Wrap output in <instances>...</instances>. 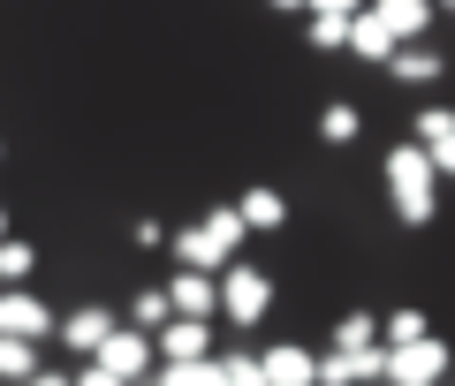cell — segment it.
I'll use <instances>...</instances> for the list:
<instances>
[{"label":"cell","instance_id":"cell-1","mask_svg":"<svg viewBox=\"0 0 455 386\" xmlns=\"http://www.w3.org/2000/svg\"><path fill=\"white\" fill-rule=\"evenodd\" d=\"M387 205H395V220H403V227H425V220H433V205H440V167H433V152H425V145H395V152H387Z\"/></svg>","mask_w":455,"mask_h":386},{"label":"cell","instance_id":"cell-2","mask_svg":"<svg viewBox=\"0 0 455 386\" xmlns=\"http://www.w3.org/2000/svg\"><path fill=\"white\" fill-rule=\"evenodd\" d=\"M243 235H251L243 205H220V212H205L197 227H182L175 250H182V265H197V273H228V265H235V250H243Z\"/></svg>","mask_w":455,"mask_h":386},{"label":"cell","instance_id":"cell-3","mask_svg":"<svg viewBox=\"0 0 455 386\" xmlns=\"http://www.w3.org/2000/svg\"><path fill=\"white\" fill-rule=\"evenodd\" d=\"M220 311L235 326H259L266 311H274V280H266L259 265H228V273H220Z\"/></svg>","mask_w":455,"mask_h":386},{"label":"cell","instance_id":"cell-4","mask_svg":"<svg viewBox=\"0 0 455 386\" xmlns=\"http://www.w3.org/2000/svg\"><path fill=\"white\" fill-rule=\"evenodd\" d=\"M448 379V341H403V349H387V386H440Z\"/></svg>","mask_w":455,"mask_h":386},{"label":"cell","instance_id":"cell-5","mask_svg":"<svg viewBox=\"0 0 455 386\" xmlns=\"http://www.w3.org/2000/svg\"><path fill=\"white\" fill-rule=\"evenodd\" d=\"M99 364H107L114 379H130V386H137L152 364H160V334H145V326H114L107 349H99Z\"/></svg>","mask_w":455,"mask_h":386},{"label":"cell","instance_id":"cell-6","mask_svg":"<svg viewBox=\"0 0 455 386\" xmlns=\"http://www.w3.org/2000/svg\"><path fill=\"white\" fill-rule=\"evenodd\" d=\"M0 334L46 341V334H53V311L38 303V295H23V280H8V288H0Z\"/></svg>","mask_w":455,"mask_h":386},{"label":"cell","instance_id":"cell-7","mask_svg":"<svg viewBox=\"0 0 455 386\" xmlns=\"http://www.w3.org/2000/svg\"><path fill=\"white\" fill-rule=\"evenodd\" d=\"M395 46H403V38L387 31L379 8H357V16H349V53H357V61H395Z\"/></svg>","mask_w":455,"mask_h":386},{"label":"cell","instance_id":"cell-8","mask_svg":"<svg viewBox=\"0 0 455 386\" xmlns=\"http://www.w3.org/2000/svg\"><path fill=\"white\" fill-rule=\"evenodd\" d=\"M167 295H175V319H212V311H220V273L182 265V280H175Z\"/></svg>","mask_w":455,"mask_h":386},{"label":"cell","instance_id":"cell-9","mask_svg":"<svg viewBox=\"0 0 455 386\" xmlns=\"http://www.w3.org/2000/svg\"><path fill=\"white\" fill-rule=\"evenodd\" d=\"M205 326H212V319H167V326H160V364H197V356L212 349Z\"/></svg>","mask_w":455,"mask_h":386},{"label":"cell","instance_id":"cell-10","mask_svg":"<svg viewBox=\"0 0 455 386\" xmlns=\"http://www.w3.org/2000/svg\"><path fill=\"white\" fill-rule=\"evenodd\" d=\"M107 334H114V311H99V303H84V311H68V319H61V341L76 356H99V349H107Z\"/></svg>","mask_w":455,"mask_h":386},{"label":"cell","instance_id":"cell-11","mask_svg":"<svg viewBox=\"0 0 455 386\" xmlns=\"http://www.w3.org/2000/svg\"><path fill=\"white\" fill-rule=\"evenodd\" d=\"M266 379L274 386H319V356H304V349H266Z\"/></svg>","mask_w":455,"mask_h":386},{"label":"cell","instance_id":"cell-12","mask_svg":"<svg viewBox=\"0 0 455 386\" xmlns=\"http://www.w3.org/2000/svg\"><path fill=\"white\" fill-rule=\"evenodd\" d=\"M372 8L387 16V31L403 38V46H410V38H425V23H433V0H372Z\"/></svg>","mask_w":455,"mask_h":386},{"label":"cell","instance_id":"cell-13","mask_svg":"<svg viewBox=\"0 0 455 386\" xmlns=\"http://www.w3.org/2000/svg\"><path fill=\"white\" fill-rule=\"evenodd\" d=\"M387 68H395V76H403V83H433V76H440V53L410 38V46H395V61H387Z\"/></svg>","mask_w":455,"mask_h":386},{"label":"cell","instance_id":"cell-14","mask_svg":"<svg viewBox=\"0 0 455 386\" xmlns=\"http://www.w3.org/2000/svg\"><path fill=\"white\" fill-rule=\"evenodd\" d=\"M160 386H228L220 356H197V364H160Z\"/></svg>","mask_w":455,"mask_h":386},{"label":"cell","instance_id":"cell-15","mask_svg":"<svg viewBox=\"0 0 455 386\" xmlns=\"http://www.w3.org/2000/svg\"><path fill=\"white\" fill-rule=\"evenodd\" d=\"M31 371H38L31 341H23V334H0V379H8V386H23V379H31Z\"/></svg>","mask_w":455,"mask_h":386},{"label":"cell","instance_id":"cell-16","mask_svg":"<svg viewBox=\"0 0 455 386\" xmlns=\"http://www.w3.org/2000/svg\"><path fill=\"white\" fill-rule=\"evenodd\" d=\"M167 319H175V295H167V288H145V295L130 303V326H145V334H160Z\"/></svg>","mask_w":455,"mask_h":386},{"label":"cell","instance_id":"cell-17","mask_svg":"<svg viewBox=\"0 0 455 386\" xmlns=\"http://www.w3.org/2000/svg\"><path fill=\"white\" fill-rule=\"evenodd\" d=\"M243 220H251V227H281V220H289L281 190H266V182H259V190H243Z\"/></svg>","mask_w":455,"mask_h":386},{"label":"cell","instance_id":"cell-18","mask_svg":"<svg viewBox=\"0 0 455 386\" xmlns=\"http://www.w3.org/2000/svg\"><path fill=\"white\" fill-rule=\"evenodd\" d=\"M341 356H349L357 386H387V341H372V349H341Z\"/></svg>","mask_w":455,"mask_h":386},{"label":"cell","instance_id":"cell-19","mask_svg":"<svg viewBox=\"0 0 455 386\" xmlns=\"http://www.w3.org/2000/svg\"><path fill=\"white\" fill-rule=\"evenodd\" d=\"M357 129H364V122H357V106H341V98H334V106L319 114V137H326V145H349Z\"/></svg>","mask_w":455,"mask_h":386},{"label":"cell","instance_id":"cell-20","mask_svg":"<svg viewBox=\"0 0 455 386\" xmlns=\"http://www.w3.org/2000/svg\"><path fill=\"white\" fill-rule=\"evenodd\" d=\"M311 46H319V53L349 46V16H326V8H311Z\"/></svg>","mask_w":455,"mask_h":386},{"label":"cell","instance_id":"cell-21","mask_svg":"<svg viewBox=\"0 0 455 386\" xmlns=\"http://www.w3.org/2000/svg\"><path fill=\"white\" fill-rule=\"evenodd\" d=\"M372 341H379L372 311H349V319H341V334H334V349H372Z\"/></svg>","mask_w":455,"mask_h":386},{"label":"cell","instance_id":"cell-22","mask_svg":"<svg viewBox=\"0 0 455 386\" xmlns=\"http://www.w3.org/2000/svg\"><path fill=\"white\" fill-rule=\"evenodd\" d=\"M220 379L228 386H266V356H220Z\"/></svg>","mask_w":455,"mask_h":386},{"label":"cell","instance_id":"cell-23","mask_svg":"<svg viewBox=\"0 0 455 386\" xmlns=\"http://www.w3.org/2000/svg\"><path fill=\"white\" fill-rule=\"evenodd\" d=\"M448 129H455V114H448V106H425V114H418V145L433 152L440 137H448Z\"/></svg>","mask_w":455,"mask_h":386},{"label":"cell","instance_id":"cell-24","mask_svg":"<svg viewBox=\"0 0 455 386\" xmlns=\"http://www.w3.org/2000/svg\"><path fill=\"white\" fill-rule=\"evenodd\" d=\"M0 280H31V242H0Z\"/></svg>","mask_w":455,"mask_h":386},{"label":"cell","instance_id":"cell-25","mask_svg":"<svg viewBox=\"0 0 455 386\" xmlns=\"http://www.w3.org/2000/svg\"><path fill=\"white\" fill-rule=\"evenodd\" d=\"M403 341H425V319H418V311H395V319H387V349H403Z\"/></svg>","mask_w":455,"mask_h":386},{"label":"cell","instance_id":"cell-26","mask_svg":"<svg viewBox=\"0 0 455 386\" xmlns=\"http://www.w3.org/2000/svg\"><path fill=\"white\" fill-rule=\"evenodd\" d=\"M319 386H357V371H349V356H319Z\"/></svg>","mask_w":455,"mask_h":386},{"label":"cell","instance_id":"cell-27","mask_svg":"<svg viewBox=\"0 0 455 386\" xmlns=\"http://www.w3.org/2000/svg\"><path fill=\"white\" fill-rule=\"evenodd\" d=\"M76 386H130V379H114V371L99 364V356H84V371H76Z\"/></svg>","mask_w":455,"mask_h":386},{"label":"cell","instance_id":"cell-28","mask_svg":"<svg viewBox=\"0 0 455 386\" xmlns=\"http://www.w3.org/2000/svg\"><path fill=\"white\" fill-rule=\"evenodd\" d=\"M167 242H175V235H167L160 220H137V250H167Z\"/></svg>","mask_w":455,"mask_h":386},{"label":"cell","instance_id":"cell-29","mask_svg":"<svg viewBox=\"0 0 455 386\" xmlns=\"http://www.w3.org/2000/svg\"><path fill=\"white\" fill-rule=\"evenodd\" d=\"M433 167H440V182H455V129H448V137L433 145Z\"/></svg>","mask_w":455,"mask_h":386},{"label":"cell","instance_id":"cell-30","mask_svg":"<svg viewBox=\"0 0 455 386\" xmlns=\"http://www.w3.org/2000/svg\"><path fill=\"white\" fill-rule=\"evenodd\" d=\"M311 8H326V16H357V8H372V0H311Z\"/></svg>","mask_w":455,"mask_h":386},{"label":"cell","instance_id":"cell-31","mask_svg":"<svg viewBox=\"0 0 455 386\" xmlns=\"http://www.w3.org/2000/svg\"><path fill=\"white\" fill-rule=\"evenodd\" d=\"M23 386H76V379H61V371H31Z\"/></svg>","mask_w":455,"mask_h":386},{"label":"cell","instance_id":"cell-32","mask_svg":"<svg viewBox=\"0 0 455 386\" xmlns=\"http://www.w3.org/2000/svg\"><path fill=\"white\" fill-rule=\"evenodd\" d=\"M274 8H311V0H274Z\"/></svg>","mask_w":455,"mask_h":386},{"label":"cell","instance_id":"cell-33","mask_svg":"<svg viewBox=\"0 0 455 386\" xmlns=\"http://www.w3.org/2000/svg\"><path fill=\"white\" fill-rule=\"evenodd\" d=\"M0 242H8V212H0Z\"/></svg>","mask_w":455,"mask_h":386},{"label":"cell","instance_id":"cell-34","mask_svg":"<svg viewBox=\"0 0 455 386\" xmlns=\"http://www.w3.org/2000/svg\"><path fill=\"white\" fill-rule=\"evenodd\" d=\"M440 8H455V0H440Z\"/></svg>","mask_w":455,"mask_h":386},{"label":"cell","instance_id":"cell-35","mask_svg":"<svg viewBox=\"0 0 455 386\" xmlns=\"http://www.w3.org/2000/svg\"><path fill=\"white\" fill-rule=\"evenodd\" d=\"M266 386H274V379H266Z\"/></svg>","mask_w":455,"mask_h":386}]
</instances>
